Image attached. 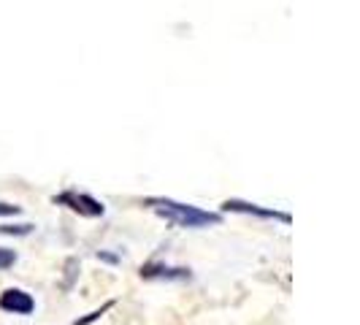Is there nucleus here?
<instances>
[{
    "label": "nucleus",
    "mask_w": 360,
    "mask_h": 325,
    "mask_svg": "<svg viewBox=\"0 0 360 325\" xmlns=\"http://www.w3.org/2000/svg\"><path fill=\"white\" fill-rule=\"evenodd\" d=\"M144 206H149L155 215H160L165 222L179 225V228H209V225L222 222V217L214 215V212H203L198 206L179 203L174 198H146Z\"/></svg>",
    "instance_id": "nucleus-1"
},
{
    "label": "nucleus",
    "mask_w": 360,
    "mask_h": 325,
    "mask_svg": "<svg viewBox=\"0 0 360 325\" xmlns=\"http://www.w3.org/2000/svg\"><path fill=\"white\" fill-rule=\"evenodd\" d=\"M54 203L68 206L71 212H76V215H82V217H103V212H106V206H103L98 198L84 196V193H76V190H68V193L54 196Z\"/></svg>",
    "instance_id": "nucleus-2"
},
{
    "label": "nucleus",
    "mask_w": 360,
    "mask_h": 325,
    "mask_svg": "<svg viewBox=\"0 0 360 325\" xmlns=\"http://www.w3.org/2000/svg\"><path fill=\"white\" fill-rule=\"evenodd\" d=\"M0 309H3V312H11V314H30V312L36 309V301H33L30 293H25V290H19V288H11L0 295Z\"/></svg>",
    "instance_id": "nucleus-3"
},
{
    "label": "nucleus",
    "mask_w": 360,
    "mask_h": 325,
    "mask_svg": "<svg viewBox=\"0 0 360 325\" xmlns=\"http://www.w3.org/2000/svg\"><path fill=\"white\" fill-rule=\"evenodd\" d=\"M225 212H238V215H255L263 217V219H279V222H290V215H282V212H274V209H263L257 203H247V200L231 198L222 203Z\"/></svg>",
    "instance_id": "nucleus-4"
},
{
    "label": "nucleus",
    "mask_w": 360,
    "mask_h": 325,
    "mask_svg": "<svg viewBox=\"0 0 360 325\" xmlns=\"http://www.w3.org/2000/svg\"><path fill=\"white\" fill-rule=\"evenodd\" d=\"M141 276L144 279H190V271L168 269L162 263H146V266H141Z\"/></svg>",
    "instance_id": "nucleus-5"
},
{
    "label": "nucleus",
    "mask_w": 360,
    "mask_h": 325,
    "mask_svg": "<svg viewBox=\"0 0 360 325\" xmlns=\"http://www.w3.org/2000/svg\"><path fill=\"white\" fill-rule=\"evenodd\" d=\"M33 234V225L30 222H22V225H0V236H27Z\"/></svg>",
    "instance_id": "nucleus-6"
},
{
    "label": "nucleus",
    "mask_w": 360,
    "mask_h": 325,
    "mask_svg": "<svg viewBox=\"0 0 360 325\" xmlns=\"http://www.w3.org/2000/svg\"><path fill=\"white\" fill-rule=\"evenodd\" d=\"M14 263H17V253H14V250L0 247V269H11Z\"/></svg>",
    "instance_id": "nucleus-7"
},
{
    "label": "nucleus",
    "mask_w": 360,
    "mask_h": 325,
    "mask_svg": "<svg viewBox=\"0 0 360 325\" xmlns=\"http://www.w3.org/2000/svg\"><path fill=\"white\" fill-rule=\"evenodd\" d=\"M111 307H114V301H108V304H103V307L98 309V312H90L87 317H82V320H76V323H73V325H90V323H95V320H98V317H101V314H103L106 309H111Z\"/></svg>",
    "instance_id": "nucleus-8"
},
{
    "label": "nucleus",
    "mask_w": 360,
    "mask_h": 325,
    "mask_svg": "<svg viewBox=\"0 0 360 325\" xmlns=\"http://www.w3.org/2000/svg\"><path fill=\"white\" fill-rule=\"evenodd\" d=\"M19 215L17 203H0V217H14Z\"/></svg>",
    "instance_id": "nucleus-9"
},
{
    "label": "nucleus",
    "mask_w": 360,
    "mask_h": 325,
    "mask_svg": "<svg viewBox=\"0 0 360 325\" xmlns=\"http://www.w3.org/2000/svg\"><path fill=\"white\" fill-rule=\"evenodd\" d=\"M98 257H103V260H108V263H117V255H106V253H101Z\"/></svg>",
    "instance_id": "nucleus-10"
}]
</instances>
